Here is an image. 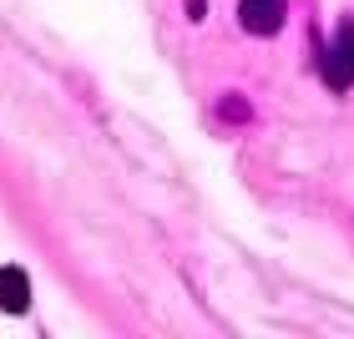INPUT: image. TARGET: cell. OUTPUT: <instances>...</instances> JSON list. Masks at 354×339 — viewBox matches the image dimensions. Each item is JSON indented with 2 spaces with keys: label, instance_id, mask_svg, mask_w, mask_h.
Instances as JSON below:
<instances>
[{
  "label": "cell",
  "instance_id": "3957f363",
  "mask_svg": "<svg viewBox=\"0 0 354 339\" xmlns=\"http://www.w3.org/2000/svg\"><path fill=\"white\" fill-rule=\"evenodd\" d=\"M30 309V279L26 268H0V314H26Z\"/></svg>",
  "mask_w": 354,
  "mask_h": 339
},
{
  "label": "cell",
  "instance_id": "277c9868",
  "mask_svg": "<svg viewBox=\"0 0 354 339\" xmlns=\"http://www.w3.org/2000/svg\"><path fill=\"white\" fill-rule=\"evenodd\" d=\"M218 117H223V122H253V107H248L238 91H228V96L218 102Z\"/></svg>",
  "mask_w": 354,
  "mask_h": 339
},
{
  "label": "cell",
  "instance_id": "6da1fadb",
  "mask_svg": "<svg viewBox=\"0 0 354 339\" xmlns=\"http://www.w3.org/2000/svg\"><path fill=\"white\" fill-rule=\"evenodd\" d=\"M324 86L329 91H349L354 86V21H339L329 51H324Z\"/></svg>",
  "mask_w": 354,
  "mask_h": 339
},
{
  "label": "cell",
  "instance_id": "5b68a950",
  "mask_svg": "<svg viewBox=\"0 0 354 339\" xmlns=\"http://www.w3.org/2000/svg\"><path fill=\"white\" fill-rule=\"evenodd\" d=\"M203 10H207V0H187V15H192V21H203Z\"/></svg>",
  "mask_w": 354,
  "mask_h": 339
},
{
  "label": "cell",
  "instance_id": "7a4b0ae2",
  "mask_svg": "<svg viewBox=\"0 0 354 339\" xmlns=\"http://www.w3.org/2000/svg\"><path fill=\"white\" fill-rule=\"evenodd\" d=\"M288 15V0H238V21L248 36H279Z\"/></svg>",
  "mask_w": 354,
  "mask_h": 339
}]
</instances>
